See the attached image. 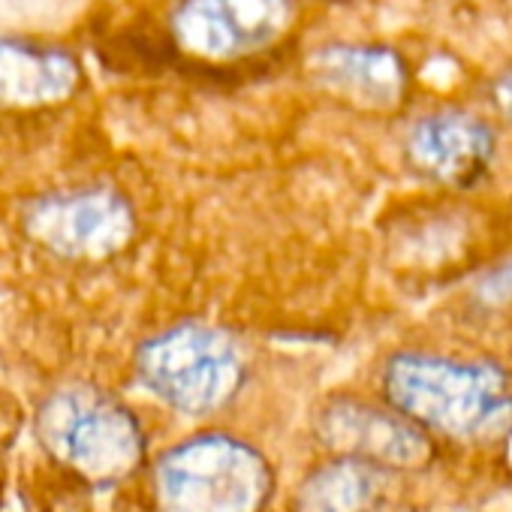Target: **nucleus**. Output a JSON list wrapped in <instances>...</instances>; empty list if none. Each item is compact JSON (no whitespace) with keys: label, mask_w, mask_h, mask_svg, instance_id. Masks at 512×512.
I'll return each instance as SVG.
<instances>
[{"label":"nucleus","mask_w":512,"mask_h":512,"mask_svg":"<svg viewBox=\"0 0 512 512\" xmlns=\"http://www.w3.org/2000/svg\"><path fill=\"white\" fill-rule=\"evenodd\" d=\"M290 0H181L175 43L205 61H235L272 46L290 25Z\"/></svg>","instance_id":"5"},{"label":"nucleus","mask_w":512,"mask_h":512,"mask_svg":"<svg viewBox=\"0 0 512 512\" xmlns=\"http://www.w3.org/2000/svg\"><path fill=\"white\" fill-rule=\"evenodd\" d=\"M407 157L416 172L440 184H473L485 175L494 157V136L470 112H434L413 124Z\"/></svg>","instance_id":"8"},{"label":"nucleus","mask_w":512,"mask_h":512,"mask_svg":"<svg viewBox=\"0 0 512 512\" xmlns=\"http://www.w3.org/2000/svg\"><path fill=\"white\" fill-rule=\"evenodd\" d=\"M28 232L64 256H106L124 247L133 232L130 205L106 190H67L43 196L25 217Z\"/></svg>","instance_id":"6"},{"label":"nucleus","mask_w":512,"mask_h":512,"mask_svg":"<svg viewBox=\"0 0 512 512\" xmlns=\"http://www.w3.org/2000/svg\"><path fill=\"white\" fill-rule=\"evenodd\" d=\"M40 443L67 467L94 482L127 476L145 449L133 413L94 386H64L37 413Z\"/></svg>","instance_id":"3"},{"label":"nucleus","mask_w":512,"mask_h":512,"mask_svg":"<svg viewBox=\"0 0 512 512\" xmlns=\"http://www.w3.org/2000/svg\"><path fill=\"white\" fill-rule=\"evenodd\" d=\"M154 482L163 512H260L272 491L263 455L226 434H199L172 446Z\"/></svg>","instance_id":"2"},{"label":"nucleus","mask_w":512,"mask_h":512,"mask_svg":"<svg viewBox=\"0 0 512 512\" xmlns=\"http://www.w3.org/2000/svg\"><path fill=\"white\" fill-rule=\"evenodd\" d=\"M241 356L217 329L175 326L139 350L142 383L181 413L223 407L241 383Z\"/></svg>","instance_id":"4"},{"label":"nucleus","mask_w":512,"mask_h":512,"mask_svg":"<svg viewBox=\"0 0 512 512\" xmlns=\"http://www.w3.org/2000/svg\"><path fill=\"white\" fill-rule=\"evenodd\" d=\"M383 482L386 476L380 464L341 455L305 479L299 512H368L377 503Z\"/></svg>","instance_id":"11"},{"label":"nucleus","mask_w":512,"mask_h":512,"mask_svg":"<svg viewBox=\"0 0 512 512\" xmlns=\"http://www.w3.org/2000/svg\"><path fill=\"white\" fill-rule=\"evenodd\" d=\"M491 97H494L497 109H500L506 118H512V67H506V70L494 79Z\"/></svg>","instance_id":"13"},{"label":"nucleus","mask_w":512,"mask_h":512,"mask_svg":"<svg viewBox=\"0 0 512 512\" xmlns=\"http://www.w3.org/2000/svg\"><path fill=\"white\" fill-rule=\"evenodd\" d=\"M82 85V67L73 52L0 37V109H43L70 100Z\"/></svg>","instance_id":"9"},{"label":"nucleus","mask_w":512,"mask_h":512,"mask_svg":"<svg viewBox=\"0 0 512 512\" xmlns=\"http://www.w3.org/2000/svg\"><path fill=\"white\" fill-rule=\"evenodd\" d=\"M482 299L485 302H512V266L494 272L485 284H482Z\"/></svg>","instance_id":"12"},{"label":"nucleus","mask_w":512,"mask_h":512,"mask_svg":"<svg viewBox=\"0 0 512 512\" xmlns=\"http://www.w3.org/2000/svg\"><path fill=\"white\" fill-rule=\"evenodd\" d=\"M317 428L323 440L341 449L347 458H362L380 467H410L428 455V443L416 422L356 398L332 401L320 413Z\"/></svg>","instance_id":"7"},{"label":"nucleus","mask_w":512,"mask_h":512,"mask_svg":"<svg viewBox=\"0 0 512 512\" xmlns=\"http://www.w3.org/2000/svg\"><path fill=\"white\" fill-rule=\"evenodd\" d=\"M389 404L416 425L461 437L482 434L509 410L500 371L428 353H398L383 371Z\"/></svg>","instance_id":"1"},{"label":"nucleus","mask_w":512,"mask_h":512,"mask_svg":"<svg viewBox=\"0 0 512 512\" xmlns=\"http://www.w3.org/2000/svg\"><path fill=\"white\" fill-rule=\"evenodd\" d=\"M317 79L335 94L362 106H392L401 100L407 70L401 58L380 46H326L314 55Z\"/></svg>","instance_id":"10"}]
</instances>
